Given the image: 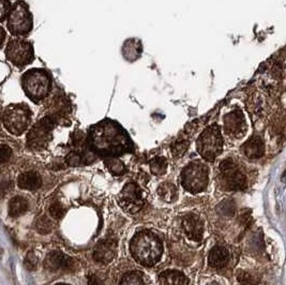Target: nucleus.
Masks as SVG:
<instances>
[{
	"label": "nucleus",
	"mask_w": 286,
	"mask_h": 285,
	"mask_svg": "<svg viewBox=\"0 0 286 285\" xmlns=\"http://www.w3.org/2000/svg\"><path fill=\"white\" fill-rule=\"evenodd\" d=\"M188 146H189V143L187 141H178L176 142L174 145L172 146V155L176 156L177 158L179 157H181L185 151H187L188 149Z\"/></svg>",
	"instance_id": "obj_28"
},
{
	"label": "nucleus",
	"mask_w": 286,
	"mask_h": 285,
	"mask_svg": "<svg viewBox=\"0 0 286 285\" xmlns=\"http://www.w3.org/2000/svg\"><path fill=\"white\" fill-rule=\"evenodd\" d=\"M10 10V4L6 0H0V21H2L4 16L8 14Z\"/></svg>",
	"instance_id": "obj_33"
},
{
	"label": "nucleus",
	"mask_w": 286,
	"mask_h": 285,
	"mask_svg": "<svg viewBox=\"0 0 286 285\" xmlns=\"http://www.w3.org/2000/svg\"><path fill=\"white\" fill-rule=\"evenodd\" d=\"M182 228L184 234L187 235L191 240L201 241L204 233L203 222L195 215H187L182 219Z\"/></svg>",
	"instance_id": "obj_13"
},
{
	"label": "nucleus",
	"mask_w": 286,
	"mask_h": 285,
	"mask_svg": "<svg viewBox=\"0 0 286 285\" xmlns=\"http://www.w3.org/2000/svg\"><path fill=\"white\" fill-rule=\"evenodd\" d=\"M17 184L22 189L35 191L41 187L42 179L41 176L36 173V171H27V173L19 175L17 179Z\"/></svg>",
	"instance_id": "obj_16"
},
{
	"label": "nucleus",
	"mask_w": 286,
	"mask_h": 285,
	"mask_svg": "<svg viewBox=\"0 0 286 285\" xmlns=\"http://www.w3.org/2000/svg\"><path fill=\"white\" fill-rule=\"evenodd\" d=\"M50 214L51 216L56 219V220H59V219H61L64 214H65V209L62 206V205L59 203V202H55L51 205L50 207Z\"/></svg>",
	"instance_id": "obj_27"
},
{
	"label": "nucleus",
	"mask_w": 286,
	"mask_h": 285,
	"mask_svg": "<svg viewBox=\"0 0 286 285\" xmlns=\"http://www.w3.org/2000/svg\"><path fill=\"white\" fill-rule=\"evenodd\" d=\"M90 162L89 159L87 158V156H84L78 154V152H71V154L68 155L66 157V163L71 167H79V165H83Z\"/></svg>",
	"instance_id": "obj_25"
},
{
	"label": "nucleus",
	"mask_w": 286,
	"mask_h": 285,
	"mask_svg": "<svg viewBox=\"0 0 286 285\" xmlns=\"http://www.w3.org/2000/svg\"><path fill=\"white\" fill-rule=\"evenodd\" d=\"M28 209V203L24 197L15 196L9 203V215L13 218H16L24 215Z\"/></svg>",
	"instance_id": "obj_20"
},
{
	"label": "nucleus",
	"mask_w": 286,
	"mask_h": 285,
	"mask_svg": "<svg viewBox=\"0 0 286 285\" xmlns=\"http://www.w3.org/2000/svg\"><path fill=\"white\" fill-rule=\"evenodd\" d=\"M8 27L12 34L24 35L31 29V16L23 2L15 3L10 13Z\"/></svg>",
	"instance_id": "obj_9"
},
{
	"label": "nucleus",
	"mask_w": 286,
	"mask_h": 285,
	"mask_svg": "<svg viewBox=\"0 0 286 285\" xmlns=\"http://www.w3.org/2000/svg\"><path fill=\"white\" fill-rule=\"evenodd\" d=\"M222 137L217 127H210L203 132L197 142L199 154L208 161H214L222 150Z\"/></svg>",
	"instance_id": "obj_6"
},
{
	"label": "nucleus",
	"mask_w": 286,
	"mask_h": 285,
	"mask_svg": "<svg viewBox=\"0 0 286 285\" xmlns=\"http://www.w3.org/2000/svg\"><path fill=\"white\" fill-rule=\"evenodd\" d=\"M88 285H104V284L97 276H90L88 279Z\"/></svg>",
	"instance_id": "obj_34"
},
{
	"label": "nucleus",
	"mask_w": 286,
	"mask_h": 285,
	"mask_svg": "<svg viewBox=\"0 0 286 285\" xmlns=\"http://www.w3.org/2000/svg\"><path fill=\"white\" fill-rule=\"evenodd\" d=\"M105 164L114 175H118V176L123 175L125 171H127V169H125L124 164L120 160H119V159L109 158L105 160Z\"/></svg>",
	"instance_id": "obj_22"
},
{
	"label": "nucleus",
	"mask_w": 286,
	"mask_h": 285,
	"mask_svg": "<svg viewBox=\"0 0 286 285\" xmlns=\"http://www.w3.org/2000/svg\"><path fill=\"white\" fill-rule=\"evenodd\" d=\"M54 121L51 118H44L33 127L27 137V144L32 149H42L48 145L51 138V131Z\"/></svg>",
	"instance_id": "obj_11"
},
{
	"label": "nucleus",
	"mask_w": 286,
	"mask_h": 285,
	"mask_svg": "<svg viewBox=\"0 0 286 285\" xmlns=\"http://www.w3.org/2000/svg\"><path fill=\"white\" fill-rule=\"evenodd\" d=\"M220 209L222 210V213H223L224 215L230 216V215L234 214L235 206H234V204H232L231 202H224V203L221 204Z\"/></svg>",
	"instance_id": "obj_32"
},
{
	"label": "nucleus",
	"mask_w": 286,
	"mask_h": 285,
	"mask_svg": "<svg viewBox=\"0 0 286 285\" xmlns=\"http://www.w3.org/2000/svg\"><path fill=\"white\" fill-rule=\"evenodd\" d=\"M210 285H217V284H215V283H214V284H210Z\"/></svg>",
	"instance_id": "obj_38"
},
{
	"label": "nucleus",
	"mask_w": 286,
	"mask_h": 285,
	"mask_svg": "<svg viewBox=\"0 0 286 285\" xmlns=\"http://www.w3.org/2000/svg\"><path fill=\"white\" fill-rule=\"evenodd\" d=\"M0 115H1V108H0Z\"/></svg>",
	"instance_id": "obj_37"
},
{
	"label": "nucleus",
	"mask_w": 286,
	"mask_h": 285,
	"mask_svg": "<svg viewBox=\"0 0 286 285\" xmlns=\"http://www.w3.org/2000/svg\"><path fill=\"white\" fill-rule=\"evenodd\" d=\"M229 260V251L222 246H217L210 251L208 256V264L212 268L221 269L226 266Z\"/></svg>",
	"instance_id": "obj_15"
},
{
	"label": "nucleus",
	"mask_w": 286,
	"mask_h": 285,
	"mask_svg": "<svg viewBox=\"0 0 286 285\" xmlns=\"http://www.w3.org/2000/svg\"><path fill=\"white\" fill-rule=\"evenodd\" d=\"M73 265H74V262L71 257L58 251L51 252L44 260L45 269L53 271V273H55V271H69L72 269Z\"/></svg>",
	"instance_id": "obj_12"
},
{
	"label": "nucleus",
	"mask_w": 286,
	"mask_h": 285,
	"mask_svg": "<svg viewBox=\"0 0 286 285\" xmlns=\"http://www.w3.org/2000/svg\"><path fill=\"white\" fill-rule=\"evenodd\" d=\"M25 267L27 268L28 270H35L37 268V265H38V260H37V256L32 253V252H29V253L26 255L25 257V262H24Z\"/></svg>",
	"instance_id": "obj_30"
},
{
	"label": "nucleus",
	"mask_w": 286,
	"mask_h": 285,
	"mask_svg": "<svg viewBox=\"0 0 286 285\" xmlns=\"http://www.w3.org/2000/svg\"><path fill=\"white\" fill-rule=\"evenodd\" d=\"M181 183L190 192H201L208 184V170L202 163H191L182 171Z\"/></svg>",
	"instance_id": "obj_4"
},
{
	"label": "nucleus",
	"mask_w": 286,
	"mask_h": 285,
	"mask_svg": "<svg viewBox=\"0 0 286 285\" xmlns=\"http://www.w3.org/2000/svg\"><path fill=\"white\" fill-rule=\"evenodd\" d=\"M237 279L241 285H256L255 278L247 271H239L237 275Z\"/></svg>",
	"instance_id": "obj_29"
},
{
	"label": "nucleus",
	"mask_w": 286,
	"mask_h": 285,
	"mask_svg": "<svg viewBox=\"0 0 286 285\" xmlns=\"http://www.w3.org/2000/svg\"><path fill=\"white\" fill-rule=\"evenodd\" d=\"M116 255V242L114 239H105L97 244L94 258L101 264L111 263Z\"/></svg>",
	"instance_id": "obj_14"
},
{
	"label": "nucleus",
	"mask_w": 286,
	"mask_h": 285,
	"mask_svg": "<svg viewBox=\"0 0 286 285\" xmlns=\"http://www.w3.org/2000/svg\"><path fill=\"white\" fill-rule=\"evenodd\" d=\"M220 183L228 191L244 190L247 188V177L235 162L228 159L220 164Z\"/></svg>",
	"instance_id": "obj_3"
},
{
	"label": "nucleus",
	"mask_w": 286,
	"mask_h": 285,
	"mask_svg": "<svg viewBox=\"0 0 286 285\" xmlns=\"http://www.w3.org/2000/svg\"><path fill=\"white\" fill-rule=\"evenodd\" d=\"M160 285H188L187 278L179 271H166L160 276Z\"/></svg>",
	"instance_id": "obj_18"
},
{
	"label": "nucleus",
	"mask_w": 286,
	"mask_h": 285,
	"mask_svg": "<svg viewBox=\"0 0 286 285\" xmlns=\"http://www.w3.org/2000/svg\"><path fill=\"white\" fill-rule=\"evenodd\" d=\"M243 119L235 114H231L225 119V130L232 136H239L243 133Z\"/></svg>",
	"instance_id": "obj_19"
},
{
	"label": "nucleus",
	"mask_w": 286,
	"mask_h": 285,
	"mask_svg": "<svg viewBox=\"0 0 286 285\" xmlns=\"http://www.w3.org/2000/svg\"><path fill=\"white\" fill-rule=\"evenodd\" d=\"M23 86L26 94L32 100H41L50 90V78L44 72L32 70L23 77Z\"/></svg>",
	"instance_id": "obj_5"
},
{
	"label": "nucleus",
	"mask_w": 286,
	"mask_h": 285,
	"mask_svg": "<svg viewBox=\"0 0 286 285\" xmlns=\"http://www.w3.org/2000/svg\"><path fill=\"white\" fill-rule=\"evenodd\" d=\"M151 173L157 176H162L168 171V162L164 158H156L150 162Z\"/></svg>",
	"instance_id": "obj_23"
},
{
	"label": "nucleus",
	"mask_w": 286,
	"mask_h": 285,
	"mask_svg": "<svg viewBox=\"0 0 286 285\" xmlns=\"http://www.w3.org/2000/svg\"><path fill=\"white\" fill-rule=\"evenodd\" d=\"M6 57L17 67L28 64L33 57L31 45L24 40H13L6 46Z\"/></svg>",
	"instance_id": "obj_10"
},
{
	"label": "nucleus",
	"mask_w": 286,
	"mask_h": 285,
	"mask_svg": "<svg viewBox=\"0 0 286 285\" xmlns=\"http://www.w3.org/2000/svg\"><path fill=\"white\" fill-rule=\"evenodd\" d=\"M12 156V150L6 145H0V164L8 162Z\"/></svg>",
	"instance_id": "obj_31"
},
{
	"label": "nucleus",
	"mask_w": 286,
	"mask_h": 285,
	"mask_svg": "<svg viewBox=\"0 0 286 285\" xmlns=\"http://www.w3.org/2000/svg\"><path fill=\"white\" fill-rule=\"evenodd\" d=\"M120 285H144L142 275L139 273H131L125 275L122 278Z\"/></svg>",
	"instance_id": "obj_26"
},
{
	"label": "nucleus",
	"mask_w": 286,
	"mask_h": 285,
	"mask_svg": "<svg viewBox=\"0 0 286 285\" xmlns=\"http://www.w3.org/2000/svg\"><path fill=\"white\" fill-rule=\"evenodd\" d=\"M243 154L250 159L261 158L265 152V146L262 138L254 137L242 146Z\"/></svg>",
	"instance_id": "obj_17"
},
{
	"label": "nucleus",
	"mask_w": 286,
	"mask_h": 285,
	"mask_svg": "<svg viewBox=\"0 0 286 285\" xmlns=\"http://www.w3.org/2000/svg\"><path fill=\"white\" fill-rule=\"evenodd\" d=\"M118 202L124 210L130 214H136L144 207L145 198L141 188L134 182H129L119 193Z\"/></svg>",
	"instance_id": "obj_8"
},
{
	"label": "nucleus",
	"mask_w": 286,
	"mask_h": 285,
	"mask_svg": "<svg viewBox=\"0 0 286 285\" xmlns=\"http://www.w3.org/2000/svg\"><path fill=\"white\" fill-rule=\"evenodd\" d=\"M36 228L39 233L42 234V235L50 234L53 229L52 221L48 217H45V216L40 217L36 222Z\"/></svg>",
	"instance_id": "obj_24"
},
{
	"label": "nucleus",
	"mask_w": 286,
	"mask_h": 285,
	"mask_svg": "<svg viewBox=\"0 0 286 285\" xmlns=\"http://www.w3.org/2000/svg\"><path fill=\"white\" fill-rule=\"evenodd\" d=\"M163 247L159 238L148 230L134 236L131 242V253L135 260L145 266H154L162 255Z\"/></svg>",
	"instance_id": "obj_1"
},
{
	"label": "nucleus",
	"mask_w": 286,
	"mask_h": 285,
	"mask_svg": "<svg viewBox=\"0 0 286 285\" xmlns=\"http://www.w3.org/2000/svg\"><path fill=\"white\" fill-rule=\"evenodd\" d=\"M3 39H4V32H3V30L1 28H0V45H1Z\"/></svg>",
	"instance_id": "obj_35"
},
{
	"label": "nucleus",
	"mask_w": 286,
	"mask_h": 285,
	"mask_svg": "<svg viewBox=\"0 0 286 285\" xmlns=\"http://www.w3.org/2000/svg\"><path fill=\"white\" fill-rule=\"evenodd\" d=\"M123 134L114 125H106L97 130L92 135L94 147L102 154H119L127 147Z\"/></svg>",
	"instance_id": "obj_2"
},
{
	"label": "nucleus",
	"mask_w": 286,
	"mask_h": 285,
	"mask_svg": "<svg viewBox=\"0 0 286 285\" xmlns=\"http://www.w3.org/2000/svg\"><path fill=\"white\" fill-rule=\"evenodd\" d=\"M158 194L164 202L172 203L177 198V188L171 182H164L158 188Z\"/></svg>",
	"instance_id": "obj_21"
},
{
	"label": "nucleus",
	"mask_w": 286,
	"mask_h": 285,
	"mask_svg": "<svg viewBox=\"0 0 286 285\" xmlns=\"http://www.w3.org/2000/svg\"><path fill=\"white\" fill-rule=\"evenodd\" d=\"M55 285H69V284H64V283H58V284H55Z\"/></svg>",
	"instance_id": "obj_36"
},
{
	"label": "nucleus",
	"mask_w": 286,
	"mask_h": 285,
	"mask_svg": "<svg viewBox=\"0 0 286 285\" xmlns=\"http://www.w3.org/2000/svg\"><path fill=\"white\" fill-rule=\"evenodd\" d=\"M29 120L30 113L22 105H12L4 111L3 123L13 134H22L27 129Z\"/></svg>",
	"instance_id": "obj_7"
}]
</instances>
